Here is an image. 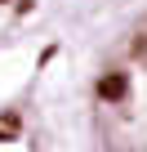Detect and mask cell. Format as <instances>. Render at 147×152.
<instances>
[{"instance_id": "cell-1", "label": "cell", "mask_w": 147, "mask_h": 152, "mask_svg": "<svg viewBox=\"0 0 147 152\" xmlns=\"http://www.w3.org/2000/svg\"><path fill=\"white\" fill-rule=\"evenodd\" d=\"M94 152H147V9L103 49L89 81Z\"/></svg>"}]
</instances>
